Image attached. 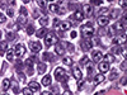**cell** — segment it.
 <instances>
[{
  "mask_svg": "<svg viewBox=\"0 0 127 95\" xmlns=\"http://www.w3.org/2000/svg\"><path fill=\"white\" fill-rule=\"evenodd\" d=\"M0 8H1V9H7V7H5V4H4V3H1V1H0Z\"/></svg>",
  "mask_w": 127,
  "mask_h": 95,
  "instance_id": "52",
  "label": "cell"
},
{
  "mask_svg": "<svg viewBox=\"0 0 127 95\" xmlns=\"http://www.w3.org/2000/svg\"><path fill=\"white\" fill-rule=\"evenodd\" d=\"M76 36H78V32H76V31H73V32L70 33V37H71V38H75Z\"/></svg>",
  "mask_w": 127,
  "mask_h": 95,
  "instance_id": "45",
  "label": "cell"
},
{
  "mask_svg": "<svg viewBox=\"0 0 127 95\" xmlns=\"http://www.w3.org/2000/svg\"><path fill=\"white\" fill-rule=\"evenodd\" d=\"M42 60L43 61H53V56L50 52H45L42 55Z\"/></svg>",
  "mask_w": 127,
  "mask_h": 95,
  "instance_id": "20",
  "label": "cell"
},
{
  "mask_svg": "<svg viewBox=\"0 0 127 95\" xmlns=\"http://www.w3.org/2000/svg\"><path fill=\"white\" fill-rule=\"evenodd\" d=\"M55 77H56L57 81H61V82H65L66 80H68V75H66L65 70L61 69V67L55 69Z\"/></svg>",
  "mask_w": 127,
  "mask_h": 95,
  "instance_id": "3",
  "label": "cell"
},
{
  "mask_svg": "<svg viewBox=\"0 0 127 95\" xmlns=\"http://www.w3.org/2000/svg\"><path fill=\"white\" fill-rule=\"evenodd\" d=\"M121 70H122V71H126V60H123L122 63H121Z\"/></svg>",
  "mask_w": 127,
  "mask_h": 95,
  "instance_id": "40",
  "label": "cell"
},
{
  "mask_svg": "<svg viewBox=\"0 0 127 95\" xmlns=\"http://www.w3.org/2000/svg\"><path fill=\"white\" fill-rule=\"evenodd\" d=\"M10 86V80L9 79H4L3 81V91H7Z\"/></svg>",
  "mask_w": 127,
  "mask_h": 95,
  "instance_id": "23",
  "label": "cell"
},
{
  "mask_svg": "<svg viewBox=\"0 0 127 95\" xmlns=\"http://www.w3.org/2000/svg\"><path fill=\"white\" fill-rule=\"evenodd\" d=\"M119 5H121V8L126 9V0H119Z\"/></svg>",
  "mask_w": 127,
  "mask_h": 95,
  "instance_id": "41",
  "label": "cell"
},
{
  "mask_svg": "<svg viewBox=\"0 0 127 95\" xmlns=\"http://www.w3.org/2000/svg\"><path fill=\"white\" fill-rule=\"evenodd\" d=\"M27 33L31 36V34H33L34 33V25L33 24H29V25H27Z\"/></svg>",
  "mask_w": 127,
  "mask_h": 95,
  "instance_id": "29",
  "label": "cell"
},
{
  "mask_svg": "<svg viewBox=\"0 0 127 95\" xmlns=\"http://www.w3.org/2000/svg\"><path fill=\"white\" fill-rule=\"evenodd\" d=\"M15 37H17V34H15L14 32H7V38H8L9 41H14Z\"/></svg>",
  "mask_w": 127,
  "mask_h": 95,
  "instance_id": "27",
  "label": "cell"
},
{
  "mask_svg": "<svg viewBox=\"0 0 127 95\" xmlns=\"http://www.w3.org/2000/svg\"><path fill=\"white\" fill-rule=\"evenodd\" d=\"M7 48H8V41H3L1 43H0V51L4 52Z\"/></svg>",
  "mask_w": 127,
  "mask_h": 95,
  "instance_id": "28",
  "label": "cell"
},
{
  "mask_svg": "<svg viewBox=\"0 0 127 95\" xmlns=\"http://www.w3.org/2000/svg\"><path fill=\"white\" fill-rule=\"evenodd\" d=\"M28 89H31V91H38L41 89V85L36 81H31L28 84Z\"/></svg>",
  "mask_w": 127,
  "mask_h": 95,
  "instance_id": "12",
  "label": "cell"
},
{
  "mask_svg": "<svg viewBox=\"0 0 127 95\" xmlns=\"http://www.w3.org/2000/svg\"><path fill=\"white\" fill-rule=\"evenodd\" d=\"M64 95H73V94H71L70 91H65V93H64Z\"/></svg>",
  "mask_w": 127,
  "mask_h": 95,
  "instance_id": "54",
  "label": "cell"
},
{
  "mask_svg": "<svg viewBox=\"0 0 127 95\" xmlns=\"http://www.w3.org/2000/svg\"><path fill=\"white\" fill-rule=\"evenodd\" d=\"M7 10H8V15H9V16H13V15H14V12H13V9H10V8H7Z\"/></svg>",
  "mask_w": 127,
  "mask_h": 95,
  "instance_id": "42",
  "label": "cell"
},
{
  "mask_svg": "<svg viewBox=\"0 0 127 95\" xmlns=\"http://www.w3.org/2000/svg\"><path fill=\"white\" fill-rule=\"evenodd\" d=\"M13 52L15 56H18V57H23L24 53H25V48L23 44H15L14 48H13Z\"/></svg>",
  "mask_w": 127,
  "mask_h": 95,
  "instance_id": "4",
  "label": "cell"
},
{
  "mask_svg": "<svg viewBox=\"0 0 127 95\" xmlns=\"http://www.w3.org/2000/svg\"><path fill=\"white\" fill-rule=\"evenodd\" d=\"M13 56H14V52H13V51H8V53H7L8 61H13Z\"/></svg>",
  "mask_w": 127,
  "mask_h": 95,
  "instance_id": "35",
  "label": "cell"
},
{
  "mask_svg": "<svg viewBox=\"0 0 127 95\" xmlns=\"http://www.w3.org/2000/svg\"><path fill=\"white\" fill-rule=\"evenodd\" d=\"M86 70H88V74H89V75H90V74H92V72H93V66H92V65L89 63V65H88V66H86Z\"/></svg>",
  "mask_w": 127,
  "mask_h": 95,
  "instance_id": "39",
  "label": "cell"
},
{
  "mask_svg": "<svg viewBox=\"0 0 127 95\" xmlns=\"http://www.w3.org/2000/svg\"><path fill=\"white\" fill-rule=\"evenodd\" d=\"M59 23H60V22H59V19H55V22H53V27H55V28H57Z\"/></svg>",
  "mask_w": 127,
  "mask_h": 95,
  "instance_id": "50",
  "label": "cell"
},
{
  "mask_svg": "<svg viewBox=\"0 0 127 95\" xmlns=\"http://www.w3.org/2000/svg\"><path fill=\"white\" fill-rule=\"evenodd\" d=\"M37 4L40 5V8H42V9H45L47 7V1H46V0H37Z\"/></svg>",
  "mask_w": 127,
  "mask_h": 95,
  "instance_id": "31",
  "label": "cell"
},
{
  "mask_svg": "<svg viewBox=\"0 0 127 95\" xmlns=\"http://www.w3.org/2000/svg\"><path fill=\"white\" fill-rule=\"evenodd\" d=\"M20 14H22V16H27L28 15V12H27L25 8H20Z\"/></svg>",
  "mask_w": 127,
  "mask_h": 95,
  "instance_id": "37",
  "label": "cell"
},
{
  "mask_svg": "<svg viewBox=\"0 0 127 95\" xmlns=\"http://www.w3.org/2000/svg\"><path fill=\"white\" fill-rule=\"evenodd\" d=\"M41 95H53V94H52L51 91H43Z\"/></svg>",
  "mask_w": 127,
  "mask_h": 95,
  "instance_id": "51",
  "label": "cell"
},
{
  "mask_svg": "<svg viewBox=\"0 0 127 95\" xmlns=\"http://www.w3.org/2000/svg\"><path fill=\"white\" fill-rule=\"evenodd\" d=\"M47 33H48V32H47L46 28H41V29L37 32V37H38V38H45V36L47 34Z\"/></svg>",
  "mask_w": 127,
  "mask_h": 95,
  "instance_id": "19",
  "label": "cell"
},
{
  "mask_svg": "<svg viewBox=\"0 0 127 95\" xmlns=\"http://www.w3.org/2000/svg\"><path fill=\"white\" fill-rule=\"evenodd\" d=\"M7 65H8L7 62H4V63H3V69H1V71H0V75H3L4 72H5V70H7Z\"/></svg>",
  "mask_w": 127,
  "mask_h": 95,
  "instance_id": "38",
  "label": "cell"
},
{
  "mask_svg": "<svg viewBox=\"0 0 127 95\" xmlns=\"http://www.w3.org/2000/svg\"><path fill=\"white\" fill-rule=\"evenodd\" d=\"M62 62H64L65 65H68V66H71V65H73V58H70V57H65V58L62 60Z\"/></svg>",
  "mask_w": 127,
  "mask_h": 95,
  "instance_id": "32",
  "label": "cell"
},
{
  "mask_svg": "<svg viewBox=\"0 0 127 95\" xmlns=\"http://www.w3.org/2000/svg\"><path fill=\"white\" fill-rule=\"evenodd\" d=\"M5 20H7V18H5V15H3L1 13H0V23H4Z\"/></svg>",
  "mask_w": 127,
  "mask_h": 95,
  "instance_id": "43",
  "label": "cell"
},
{
  "mask_svg": "<svg viewBox=\"0 0 127 95\" xmlns=\"http://www.w3.org/2000/svg\"><path fill=\"white\" fill-rule=\"evenodd\" d=\"M22 1H23L24 4H27V3H29V1H31V0H22Z\"/></svg>",
  "mask_w": 127,
  "mask_h": 95,
  "instance_id": "55",
  "label": "cell"
},
{
  "mask_svg": "<svg viewBox=\"0 0 127 95\" xmlns=\"http://www.w3.org/2000/svg\"><path fill=\"white\" fill-rule=\"evenodd\" d=\"M68 46V43L66 42H57L56 44H55V47H56V53L57 55H60V56H62L64 53H65V47Z\"/></svg>",
  "mask_w": 127,
  "mask_h": 95,
  "instance_id": "5",
  "label": "cell"
},
{
  "mask_svg": "<svg viewBox=\"0 0 127 95\" xmlns=\"http://www.w3.org/2000/svg\"><path fill=\"white\" fill-rule=\"evenodd\" d=\"M104 81V76H103V74H98L95 77H94V84L97 85V84H101V82H103Z\"/></svg>",
  "mask_w": 127,
  "mask_h": 95,
  "instance_id": "22",
  "label": "cell"
},
{
  "mask_svg": "<svg viewBox=\"0 0 127 95\" xmlns=\"http://www.w3.org/2000/svg\"><path fill=\"white\" fill-rule=\"evenodd\" d=\"M27 74H28L29 76L33 75V70H32V67H27Z\"/></svg>",
  "mask_w": 127,
  "mask_h": 95,
  "instance_id": "47",
  "label": "cell"
},
{
  "mask_svg": "<svg viewBox=\"0 0 127 95\" xmlns=\"http://www.w3.org/2000/svg\"><path fill=\"white\" fill-rule=\"evenodd\" d=\"M107 14H109V9H107V8H103V9H101V12H99V15H106L107 16Z\"/></svg>",
  "mask_w": 127,
  "mask_h": 95,
  "instance_id": "33",
  "label": "cell"
},
{
  "mask_svg": "<svg viewBox=\"0 0 127 95\" xmlns=\"http://www.w3.org/2000/svg\"><path fill=\"white\" fill-rule=\"evenodd\" d=\"M119 42H121L119 37H114V40H113V43H114V44H118Z\"/></svg>",
  "mask_w": 127,
  "mask_h": 95,
  "instance_id": "46",
  "label": "cell"
},
{
  "mask_svg": "<svg viewBox=\"0 0 127 95\" xmlns=\"http://www.w3.org/2000/svg\"><path fill=\"white\" fill-rule=\"evenodd\" d=\"M118 77V71L117 69H112L111 72H109V80H116Z\"/></svg>",
  "mask_w": 127,
  "mask_h": 95,
  "instance_id": "17",
  "label": "cell"
},
{
  "mask_svg": "<svg viewBox=\"0 0 127 95\" xmlns=\"http://www.w3.org/2000/svg\"><path fill=\"white\" fill-rule=\"evenodd\" d=\"M84 12L86 15H90L93 13V8H92V5H84Z\"/></svg>",
  "mask_w": 127,
  "mask_h": 95,
  "instance_id": "24",
  "label": "cell"
},
{
  "mask_svg": "<svg viewBox=\"0 0 127 95\" xmlns=\"http://www.w3.org/2000/svg\"><path fill=\"white\" fill-rule=\"evenodd\" d=\"M108 1H113V0H108Z\"/></svg>",
  "mask_w": 127,
  "mask_h": 95,
  "instance_id": "57",
  "label": "cell"
},
{
  "mask_svg": "<svg viewBox=\"0 0 127 95\" xmlns=\"http://www.w3.org/2000/svg\"><path fill=\"white\" fill-rule=\"evenodd\" d=\"M92 47H93V43H92L89 40L81 41V48H83V51H89Z\"/></svg>",
  "mask_w": 127,
  "mask_h": 95,
  "instance_id": "11",
  "label": "cell"
},
{
  "mask_svg": "<svg viewBox=\"0 0 127 95\" xmlns=\"http://www.w3.org/2000/svg\"><path fill=\"white\" fill-rule=\"evenodd\" d=\"M102 58H103V53L101 52V51H93V53H92V60H93V62H101L102 61Z\"/></svg>",
  "mask_w": 127,
  "mask_h": 95,
  "instance_id": "7",
  "label": "cell"
},
{
  "mask_svg": "<svg viewBox=\"0 0 127 95\" xmlns=\"http://www.w3.org/2000/svg\"><path fill=\"white\" fill-rule=\"evenodd\" d=\"M57 42H59V38L56 37V34L53 32H48L45 36V44L47 47H51L52 44H56Z\"/></svg>",
  "mask_w": 127,
  "mask_h": 95,
  "instance_id": "1",
  "label": "cell"
},
{
  "mask_svg": "<svg viewBox=\"0 0 127 95\" xmlns=\"http://www.w3.org/2000/svg\"><path fill=\"white\" fill-rule=\"evenodd\" d=\"M46 1H51V3H52V1H53V0H46Z\"/></svg>",
  "mask_w": 127,
  "mask_h": 95,
  "instance_id": "56",
  "label": "cell"
},
{
  "mask_svg": "<svg viewBox=\"0 0 127 95\" xmlns=\"http://www.w3.org/2000/svg\"><path fill=\"white\" fill-rule=\"evenodd\" d=\"M48 8H50V12H52V13H57V12H59V5L51 4Z\"/></svg>",
  "mask_w": 127,
  "mask_h": 95,
  "instance_id": "30",
  "label": "cell"
},
{
  "mask_svg": "<svg viewBox=\"0 0 127 95\" xmlns=\"http://www.w3.org/2000/svg\"><path fill=\"white\" fill-rule=\"evenodd\" d=\"M73 74H74V77L78 80H81V71L79 69V66H74L73 67Z\"/></svg>",
  "mask_w": 127,
  "mask_h": 95,
  "instance_id": "13",
  "label": "cell"
},
{
  "mask_svg": "<svg viewBox=\"0 0 127 95\" xmlns=\"http://www.w3.org/2000/svg\"><path fill=\"white\" fill-rule=\"evenodd\" d=\"M8 4H10V5H14V4H15V0H8Z\"/></svg>",
  "mask_w": 127,
  "mask_h": 95,
  "instance_id": "53",
  "label": "cell"
},
{
  "mask_svg": "<svg viewBox=\"0 0 127 95\" xmlns=\"http://www.w3.org/2000/svg\"><path fill=\"white\" fill-rule=\"evenodd\" d=\"M18 79H19V81L24 82V81H25V75H24V74H22V72L19 71V72H18Z\"/></svg>",
  "mask_w": 127,
  "mask_h": 95,
  "instance_id": "34",
  "label": "cell"
},
{
  "mask_svg": "<svg viewBox=\"0 0 127 95\" xmlns=\"http://www.w3.org/2000/svg\"><path fill=\"white\" fill-rule=\"evenodd\" d=\"M10 84H12V86H13V93L14 94H19L20 93V87H19L18 84H17V81H12Z\"/></svg>",
  "mask_w": 127,
  "mask_h": 95,
  "instance_id": "21",
  "label": "cell"
},
{
  "mask_svg": "<svg viewBox=\"0 0 127 95\" xmlns=\"http://www.w3.org/2000/svg\"><path fill=\"white\" fill-rule=\"evenodd\" d=\"M18 22H19V23H22V24H23V23H25V18H24V16H20V18L18 19Z\"/></svg>",
  "mask_w": 127,
  "mask_h": 95,
  "instance_id": "48",
  "label": "cell"
},
{
  "mask_svg": "<svg viewBox=\"0 0 127 95\" xmlns=\"http://www.w3.org/2000/svg\"><path fill=\"white\" fill-rule=\"evenodd\" d=\"M88 60H89V58H88V56H83V58H81V63H86V62H88Z\"/></svg>",
  "mask_w": 127,
  "mask_h": 95,
  "instance_id": "44",
  "label": "cell"
},
{
  "mask_svg": "<svg viewBox=\"0 0 127 95\" xmlns=\"http://www.w3.org/2000/svg\"><path fill=\"white\" fill-rule=\"evenodd\" d=\"M47 70V66L45 63H38L37 65V71H38V74H45Z\"/></svg>",
  "mask_w": 127,
  "mask_h": 95,
  "instance_id": "16",
  "label": "cell"
},
{
  "mask_svg": "<svg viewBox=\"0 0 127 95\" xmlns=\"http://www.w3.org/2000/svg\"><path fill=\"white\" fill-rule=\"evenodd\" d=\"M29 48L32 52H40L42 49V44L40 41H32L29 42Z\"/></svg>",
  "mask_w": 127,
  "mask_h": 95,
  "instance_id": "6",
  "label": "cell"
},
{
  "mask_svg": "<svg viewBox=\"0 0 127 95\" xmlns=\"http://www.w3.org/2000/svg\"><path fill=\"white\" fill-rule=\"evenodd\" d=\"M57 27H59L60 31L65 32V31H68V29H70V28H71V23H70V22H68V20H66V22H60Z\"/></svg>",
  "mask_w": 127,
  "mask_h": 95,
  "instance_id": "9",
  "label": "cell"
},
{
  "mask_svg": "<svg viewBox=\"0 0 127 95\" xmlns=\"http://www.w3.org/2000/svg\"><path fill=\"white\" fill-rule=\"evenodd\" d=\"M40 24L42 27H46L48 24V18L47 16H42V18H40Z\"/></svg>",
  "mask_w": 127,
  "mask_h": 95,
  "instance_id": "25",
  "label": "cell"
},
{
  "mask_svg": "<svg viewBox=\"0 0 127 95\" xmlns=\"http://www.w3.org/2000/svg\"><path fill=\"white\" fill-rule=\"evenodd\" d=\"M23 94L24 95H33V91H31V89L25 87V89H23Z\"/></svg>",
  "mask_w": 127,
  "mask_h": 95,
  "instance_id": "36",
  "label": "cell"
},
{
  "mask_svg": "<svg viewBox=\"0 0 127 95\" xmlns=\"http://www.w3.org/2000/svg\"><path fill=\"white\" fill-rule=\"evenodd\" d=\"M51 82H52V77L50 76V75H46V76L42 79V85H45V86L51 85Z\"/></svg>",
  "mask_w": 127,
  "mask_h": 95,
  "instance_id": "15",
  "label": "cell"
},
{
  "mask_svg": "<svg viewBox=\"0 0 127 95\" xmlns=\"http://www.w3.org/2000/svg\"><path fill=\"white\" fill-rule=\"evenodd\" d=\"M104 58H106V62H108V63H111V62H113V61H114V57H113L112 53L106 55V56H104Z\"/></svg>",
  "mask_w": 127,
  "mask_h": 95,
  "instance_id": "26",
  "label": "cell"
},
{
  "mask_svg": "<svg viewBox=\"0 0 127 95\" xmlns=\"http://www.w3.org/2000/svg\"><path fill=\"white\" fill-rule=\"evenodd\" d=\"M92 3H93V4H95V5H101V4H102L101 0H92Z\"/></svg>",
  "mask_w": 127,
  "mask_h": 95,
  "instance_id": "49",
  "label": "cell"
},
{
  "mask_svg": "<svg viewBox=\"0 0 127 95\" xmlns=\"http://www.w3.org/2000/svg\"><path fill=\"white\" fill-rule=\"evenodd\" d=\"M93 33H94V28H93V25L90 23L81 27V36L84 38H90L93 36Z\"/></svg>",
  "mask_w": 127,
  "mask_h": 95,
  "instance_id": "2",
  "label": "cell"
},
{
  "mask_svg": "<svg viewBox=\"0 0 127 95\" xmlns=\"http://www.w3.org/2000/svg\"><path fill=\"white\" fill-rule=\"evenodd\" d=\"M71 18L76 19L78 22H81L83 19H84V14H83V12H80V10H75V13H74V15L71 16Z\"/></svg>",
  "mask_w": 127,
  "mask_h": 95,
  "instance_id": "14",
  "label": "cell"
},
{
  "mask_svg": "<svg viewBox=\"0 0 127 95\" xmlns=\"http://www.w3.org/2000/svg\"><path fill=\"white\" fill-rule=\"evenodd\" d=\"M97 22H98V24L101 27H106L109 23V18H108V16H106V15H99Z\"/></svg>",
  "mask_w": 127,
  "mask_h": 95,
  "instance_id": "8",
  "label": "cell"
},
{
  "mask_svg": "<svg viewBox=\"0 0 127 95\" xmlns=\"http://www.w3.org/2000/svg\"><path fill=\"white\" fill-rule=\"evenodd\" d=\"M99 71H101V74H106L107 71H109V63L108 62H99V66H98Z\"/></svg>",
  "mask_w": 127,
  "mask_h": 95,
  "instance_id": "10",
  "label": "cell"
},
{
  "mask_svg": "<svg viewBox=\"0 0 127 95\" xmlns=\"http://www.w3.org/2000/svg\"><path fill=\"white\" fill-rule=\"evenodd\" d=\"M118 15H119V9H114V10H112V12H109L108 18L109 19H116V18H118Z\"/></svg>",
  "mask_w": 127,
  "mask_h": 95,
  "instance_id": "18",
  "label": "cell"
},
{
  "mask_svg": "<svg viewBox=\"0 0 127 95\" xmlns=\"http://www.w3.org/2000/svg\"><path fill=\"white\" fill-rule=\"evenodd\" d=\"M0 37H1V32H0Z\"/></svg>",
  "mask_w": 127,
  "mask_h": 95,
  "instance_id": "58",
  "label": "cell"
}]
</instances>
